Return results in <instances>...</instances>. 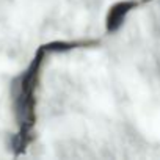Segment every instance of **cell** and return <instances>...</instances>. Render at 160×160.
<instances>
[{
	"mask_svg": "<svg viewBox=\"0 0 160 160\" xmlns=\"http://www.w3.org/2000/svg\"><path fill=\"white\" fill-rule=\"evenodd\" d=\"M87 42H64V41H55L47 46H42L36 57L33 58L32 64L27 68L25 72H22L13 83V101H14V110L16 118L19 124V132L14 138V149H24L30 138L32 130L35 126V108H36V91L39 87L41 78V69L46 61V58L52 53L64 52L75 49L78 46H83Z\"/></svg>",
	"mask_w": 160,
	"mask_h": 160,
	"instance_id": "cell-1",
	"label": "cell"
},
{
	"mask_svg": "<svg viewBox=\"0 0 160 160\" xmlns=\"http://www.w3.org/2000/svg\"><path fill=\"white\" fill-rule=\"evenodd\" d=\"M137 5H138L137 0H124V2L115 3V5L108 10V14H107V30H108V32L118 30V28L124 24L127 14H129Z\"/></svg>",
	"mask_w": 160,
	"mask_h": 160,
	"instance_id": "cell-2",
	"label": "cell"
}]
</instances>
